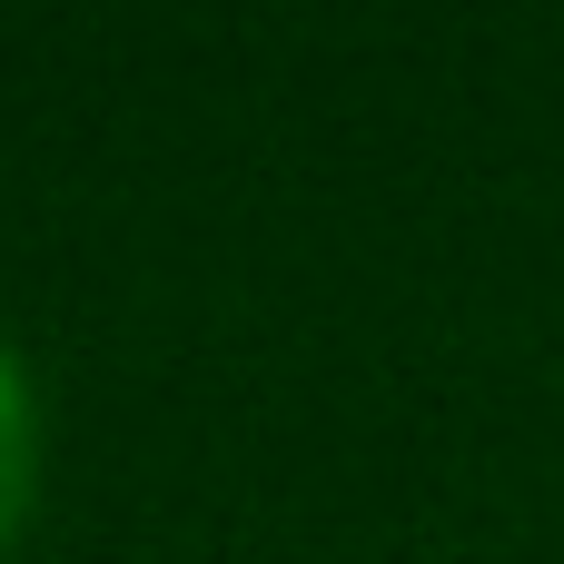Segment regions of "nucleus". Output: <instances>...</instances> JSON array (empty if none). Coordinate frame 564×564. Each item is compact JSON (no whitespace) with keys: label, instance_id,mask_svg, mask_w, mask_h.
Wrapping results in <instances>:
<instances>
[{"label":"nucleus","instance_id":"1","mask_svg":"<svg viewBox=\"0 0 564 564\" xmlns=\"http://www.w3.org/2000/svg\"><path fill=\"white\" fill-rule=\"evenodd\" d=\"M30 496H40V397H30L20 357L0 347V555L30 525Z\"/></svg>","mask_w":564,"mask_h":564}]
</instances>
